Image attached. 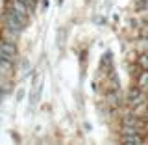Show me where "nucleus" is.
I'll return each instance as SVG.
<instances>
[{
	"instance_id": "1",
	"label": "nucleus",
	"mask_w": 148,
	"mask_h": 145,
	"mask_svg": "<svg viewBox=\"0 0 148 145\" xmlns=\"http://www.w3.org/2000/svg\"><path fill=\"white\" fill-rule=\"evenodd\" d=\"M17 54V49L9 41H0V65H9L13 63Z\"/></svg>"
}]
</instances>
